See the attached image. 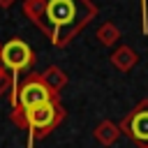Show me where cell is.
I'll return each mask as SVG.
<instances>
[{"label": "cell", "instance_id": "cell-2", "mask_svg": "<svg viewBox=\"0 0 148 148\" xmlns=\"http://www.w3.org/2000/svg\"><path fill=\"white\" fill-rule=\"evenodd\" d=\"M67 111L60 102H46V104H39V106H32V109H18L14 106L9 118L14 125L18 127H25L30 130V141L32 143L35 139H44L49 136L62 120H65Z\"/></svg>", "mask_w": 148, "mask_h": 148}, {"label": "cell", "instance_id": "cell-1", "mask_svg": "<svg viewBox=\"0 0 148 148\" xmlns=\"http://www.w3.org/2000/svg\"><path fill=\"white\" fill-rule=\"evenodd\" d=\"M97 12L90 0H23V14L58 49H65Z\"/></svg>", "mask_w": 148, "mask_h": 148}, {"label": "cell", "instance_id": "cell-8", "mask_svg": "<svg viewBox=\"0 0 148 148\" xmlns=\"http://www.w3.org/2000/svg\"><path fill=\"white\" fill-rule=\"evenodd\" d=\"M39 76H42V81H44L53 92H58V95H60V90H62V88L67 86V81H69L67 72L60 69L58 65H49L44 72H39Z\"/></svg>", "mask_w": 148, "mask_h": 148}, {"label": "cell", "instance_id": "cell-4", "mask_svg": "<svg viewBox=\"0 0 148 148\" xmlns=\"http://www.w3.org/2000/svg\"><path fill=\"white\" fill-rule=\"evenodd\" d=\"M35 60H37V56H35V51L30 49V44L23 42V39H18V37H12V39H7V42L0 46V65H2L14 79H16L21 72L30 69V67L35 65Z\"/></svg>", "mask_w": 148, "mask_h": 148}, {"label": "cell", "instance_id": "cell-6", "mask_svg": "<svg viewBox=\"0 0 148 148\" xmlns=\"http://www.w3.org/2000/svg\"><path fill=\"white\" fill-rule=\"evenodd\" d=\"M109 62H111L118 72L127 74L130 69H134V67H136V62H139V53H136L132 46L123 44V46H118V49L109 56Z\"/></svg>", "mask_w": 148, "mask_h": 148}, {"label": "cell", "instance_id": "cell-12", "mask_svg": "<svg viewBox=\"0 0 148 148\" xmlns=\"http://www.w3.org/2000/svg\"><path fill=\"white\" fill-rule=\"evenodd\" d=\"M14 2H16V0H0V9H9Z\"/></svg>", "mask_w": 148, "mask_h": 148}, {"label": "cell", "instance_id": "cell-5", "mask_svg": "<svg viewBox=\"0 0 148 148\" xmlns=\"http://www.w3.org/2000/svg\"><path fill=\"white\" fill-rule=\"evenodd\" d=\"M120 134H125L127 139H132L139 148L148 146V97L139 99L136 106L125 113V118L120 120Z\"/></svg>", "mask_w": 148, "mask_h": 148}, {"label": "cell", "instance_id": "cell-13", "mask_svg": "<svg viewBox=\"0 0 148 148\" xmlns=\"http://www.w3.org/2000/svg\"><path fill=\"white\" fill-rule=\"evenodd\" d=\"M143 148H148V146H143Z\"/></svg>", "mask_w": 148, "mask_h": 148}, {"label": "cell", "instance_id": "cell-9", "mask_svg": "<svg viewBox=\"0 0 148 148\" xmlns=\"http://www.w3.org/2000/svg\"><path fill=\"white\" fill-rule=\"evenodd\" d=\"M95 37H97V42L102 44V46H113L123 35H120V28L116 25V23H111V21H104L97 30H95Z\"/></svg>", "mask_w": 148, "mask_h": 148}, {"label": "cell", "instance_id": "cell-3", "mask_svg": "<svg viewBox=\"0 0 148 148\" xmlns=\"http://www.w3.org/2000/svg\"><path fill=\"white\" fill-rule=\"evenodd\" d=\"M46 102H60V95L53 92V90L42 81L39 72L28 74V76L18 83L16 106H18V109H32V106H39V104H46Z\"/></svg>", "mask_w": 148, "mask_h": 148}, {"label": "cell", "instance_id": "cell-7", "mask_svg": "<svg viewBox=\"0 0 148 148\" xmlns=\"http://www.w3.org/2000/svg\"><path fill=\"white\" fill-rule=\"evenodd\" d=\"M92 136H95V141L99 146H106L109 148V146H113L120 139V127L116 123H111V120H99L97 127L92 130Z\"/></svg>", "mask_w": 148, "mask_h": 148}, {"label": "cell", "instance_id": "cell-10", "mask_svg": "<svg viewBox=\"0 0 148 148\" xmlns=\"http://www.w3.org/2000/svg\"><path fill=\"white\" fill-rule=\"evenodd\" d=\"M5 92H9V95L14 92V76L0 65V97H2Z\"/></svg>", "mask_w": 148, "mask_h": 148}, {"label": "cell", "instance_id": "cell-11", "mask_svg": "<svg viewBox=\"0 0 148 148\" xmlns=\"http://www.w3.org/2000/svg\"><path fill=\"white\" fill-rule=\"evenodd\" d=\"M141 21H143V32L148 35V0H141Z\"/></svg>", "mask_w": 148, "mask_h": 148}]
</instances>
